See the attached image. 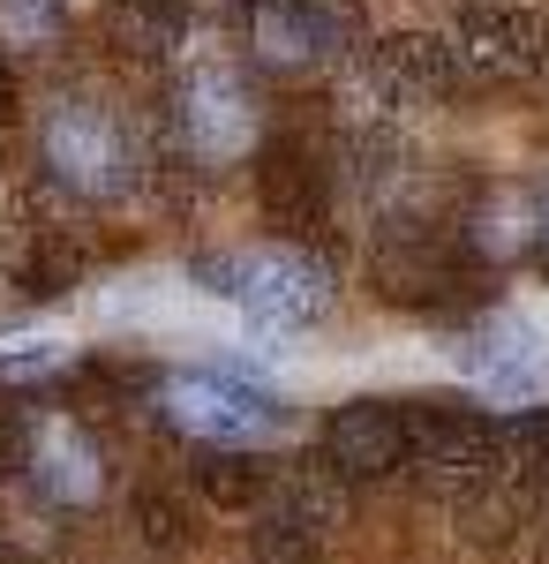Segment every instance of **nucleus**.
I'll return each instance as SVG.
<instances>
[{"instance_id": "1", "label": "nucleus", "mask_w": 549, "mask_h": 564, "mask_svg": "<svg viewBox=\"0 0 549 564\" xmlns=\"http://www.w3.org/2000/svg\"><path fill=\"white\" fill-rule=\"evenodd\" d=\"M505 459V430L474 406V399H415L407 406V475L437 489V497H460L482 489Z\"/></svg>"}, {"instance_id": "2", "label": "nucleus", "mask_w": 549, "mask_h": 564, "mask_svg": "<svg viewBox=\"0 0 549 564\" xmlns=\"http://www.w3.org/2000/svg\"><path fill=\"white\" fill-rule=\"evenodd\" d=\"M159 406H166L173 430L196 436L204 452H249V444H263V436L287 422V406H279L271 391L249 384V377H226V369H189V377H166Z\"/></svg>"}, {"instance_id": "3", "label": "nucleus", "mask_w": 549, "mask_h": 564, "mask_svg": "<svg viewBox=\"0 0 549 564\" xmlns=\"http://www.w3.org/2000/svg\"><path fill=\"white\" fill-rule=\"evenodd\" d=\"M218 279H226L218 294H234L271 332H309L332 308V271L316 257H301V249H241Z\"/></svg>"}, {"instance_id": "4", "label": "nucleus", "mask_w": 549, "mask_h": 564, "mask_svg": "<svg viewBox=\"0 0 549 564\" xmlns=\"http://www.w3.org/2000/svg\"><path fill=\"white\" fill-rule=\"evenodd\" d=\"M332 520H338V497L324 481H309V475L271 481V497L249 512L256 564H316L324 542H332Z\"/></svg>"}, {"instance_id": "5", "label": "nucleus", "mask_w": 549, "mask_h": 564, "mask_svg": "<svg viewBox=\"0 0 549 564\" xmlns=\"http://www.w3.org/2000/svg\"><path fill=\"white\" fill-rule=\"evenodd\" d=\"M362 31V15L346 0H256V53L271 68H324L332 53H346Z\"/></svg>"}, {"instance_id": "6", "label": "nucleus", "mask_w": 549, "mask_h": 564, "mask_svg": "<svg viewBox=\"0 0 549 564\" xmlns=\"http://www.w3.org/2000/svg\"><path fill=\"white\" fill-rule=\"evenodd\" d=\"M324 467L338 481H384L407 467V406L399 399H346L324 422Z\"/></svg>"}, {"instance_id": "7", "label": "nucleus", "mask_w": 549, "mask_h": 564, "mask_svg": "<svg viewBox=\"0 0 549 564\" xmlns=\"http://www.w3.org/2000/svg\"><path fill=\"white\" fill-rule=\"evenodd\" d=\"M45 159H53V174L76 181L84 196H114L128 181V143H121V129H114V113L90 106V98H68V106L53 113Z\"/></svg>"}, {"instance_id": "8", "label": "nucleus", "mask_w": 549, "mask_h": 564, "mask_svg": "<svg viewBox=\"0 0 549 564\" xmlns=\"http://www.w3.org/2000/svg\"><path fill=\"white\" fill-rule=\"evenodd\" d=\"M460 53L482 76H519L549 53V23L527 0H474L460 15Z\"/></svg>"}, {"instance_id": "9", "label": "nucleus", "mask_w": 549, "mask_h": 564, "mask_svg": "<svg viewBox=\"0 0 549 564\" xmlns=\"http://www.w3.org/2000/svg\"><path fill=\"white\" fill-rule=\"evenodd\" d=\"M256 196H263V212L279 218V226H324V166L301 151V143H271L263 159H256Z\"/></svg>"}, {"instance_id": "10", "label": "nucleus", "mask_w": 549, "mask_h": 564, "mask_svg": "<svg viewBox=\"0 0 549 564\" xmlns=\"http://www.w3.org/2000/svg\"><path fill=\"white\" fill-rule=\"evenodd\" d=\"M466 369L497 391V399H519V391H535V377H542V339L527 324H512V316H489L466 339Z\"/></svg>"}, {"instance_id": "11", "label": "nucleus", "mask_w": 549, "mask_h": 564, "mask_svg": "<svg viewBox=\"0 0 549 564\" xmlns=\"http://www.w3.org/2000/svg\"><path fill=\"white\" fill-rule=\"evenodd\" d=\"M31 459H39V481L61 497V505H84V497H98V452H90V444L68 430V422H53V430L31 444Z\"/></svg>"}, {"instance_id": "12", "label": "nucleus", "mask_w": 549, "mask_h": 564, "mask_svg": "<svg viewBox=\"0 0 549 564\" xmlns=\"http://www.w3.org/2000/svg\"><path fill=\"white\" fill-rule=\"evenodd\" d=\"M181 121L204 135V151H226L234 135L249 129V90L234 84V76H196V84H189V106H181Z\"/></svg>"}, {"instance_id": "13", "label": "nucleus", "mask_w": 549, "mask_h": 564, "mask_svg": "<svg viewBox=\"0 0 549 564\" xmlns=\"http://www.w3.org/2000/svg\"><path fill=\"white\" fill-rule=\"evenodd\" d=\"M196 481H204V497H212L218 512H256L271 497V467L256 452H204L196 459Z\"/></svg>"}, {"instance_id": "14", "label": "nucleus", "mask_w": 549, "mask_h": 564, "mask_svg": "<svg viewBox=\"0 0 549 564\" xmlns=\"http://www.w3.org/2000/svg\"><path fill=\"white\" fill-rule=\"evenodd\" d=\"M377 68H384V84L399 90V98H437V90L452 84V68H444V45L437 39H384L377 45Z\"/></svg>"}, {"instance_id": "15", "label": "nucleus", "mask_w": 549, "mask_h": 564, "mask_svg": "<svg viewBox=\"0 0 549 564\" xmlns=\"http://www.w3.org/2000/svg\"><path fill=\"white\" fill-rule=\"evenodd\" d=\"M114 39L136 61H159L181 45V0H114Z\"/></svg>"}, {"instance_id": "16", "label": "nucleus", "mask_w": 549, "mask_h": 564, "mask_svg": "<svg viewBox=\"0 0 549 564\" xmlns=\"http://www.w3.org/2000/svg\"><path fill=\"white\" fill-rule=\"evenodd\" d=\"M512 459H519V475L549 497V406H535V414L512 430Z\"/></svg>"}, {"instance_id": "17", "label": "nucleus", "mask_w": 549, "mask_h": 564, "mask_svg": "<svg viewBox=\"0 0 549 564\" xmlns=\"http://www.w3.org/2000/svg\"><path fill=\"white\" fill-rule=\"evenodd\" d=\"M136 520H143V534H151L159 550H181V542H189V512L166 505V497H143V505H136Z\"/></svg>"}, {"instance_id": "18", "label": "nucleus", "mask_w": 549, "mask_h": 564, "mask_svg": "<svg viewBox=\"0 0 549 564\" xmlns=\"http://www.w3.org/2000/svg\"><path fill=\"white\" fill-rule=\"evenodd\" d=\"M31 467V430H23V414L0 399V481H15Z\"/></svg>"}, {"instance_id": "19", "label": "nucleus", "mask_w": 549, "mask_h": 564, "mask_svg": "<svg viewBox=\"0 0 549 564\" xmlns=\"http://www.w3.org/2000/svg\"><path fill=\"white\" fill-rule=\"evenodd\" d=\"M0 15H8L15 31H45V23L61 15V0H0Z\"/></svg>"}, {"instance_id": "20", "label": "nucleus", "mask_w": 549, "mask_h": 564, "mask_svg": "<svg viewBox=\"0 0 549 564\" xmlns=\"http://www.w3.org/2000/svg\"><path fill=\"white\" fill-rule=\"evenodd\" d=\"M45 369H61V354H15V361H0V384H31V377H45Z\"/></svg>"}, {"instance_id": "21", "label": "nucleus", "mask_w": 549, "mask_h": 564, "mask_svg": "<svg viewBox=\"0 0 549 564\" xmlns=\"http://www.w3.org/2000/svg\"><path fill=\"white\" fill-rule=\"evenodd\" d=\"M15 113H23V84H15V68L0 61V129H8Z\"/></svg>"}, {"instance_id": "22", "label": "nucleus", "mask_w": 549, "mask_h": 564, "mask_svg": "<svg viewBox=\"0 0 549 564\" xmlns=\"http://www.w3.org/2000/svg\"><path fill=\"white\" fill-rule=\"evenodd\" d=\"M384 271H399V279H391V286H407V279H415V271H407V263H384ZM422 279H429V294H444V286H452V271H429V263H422Z\"/></svg>"}]
</instances>
